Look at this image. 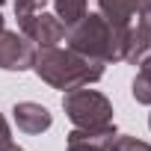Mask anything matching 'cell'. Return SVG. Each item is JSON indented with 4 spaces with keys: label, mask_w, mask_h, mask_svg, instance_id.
<instances>
[{
    "label": "cell",
    "mask_w": 151,
    "mask_h": 151,
    "mask_svg": "<svg viewBox=\"0 0 151 151\" xmlns=\"http://www.w3.org/2000/svg\"><path fill=\"white\" fill-rule=\"evenodd\" d=\"M33 68H36L39 77H42L45 83H50L53 89L89 86V83L101 80V74H104V62H101V59H92V56L77 53V50H71V47L59 50L56 45L36 50Z\"/></svg>",
    "instance_id": "cell-1"
},
{
    "label": "cell",
    "mask_w": 151,
    "mask_h": 151,
    "mask_svg": "<svg viewBox=\"0 0 151 151\" xmlns=\"http://www.w3.org/2000/svg\"><path fill=\"white\" fill-rule=\"evenodd\" d=\"M124 33L127 27H116L110 24L101 12L95 15H83L74 27H68V47L86 53L92 59L107 62H119L122 50H124Z\"/></svg>",
    "instance_id": "cell-2"
},
{
    "label": "cell",
    "mask_w": 151,
    "mask_h": 151,
    "mask_svg": "<svg viewBox=\"0 0 151 151\" xmlns=\"http://www.w3.org/2000/svg\"><path fill=\"white\" fill-rule=\"evenodd\" d=\"M62 107H65V116L74 122V127H107V124H113V104L95 89H86V86L68 89L62 98Z\"/></svg>",
    "instance_id": "cell-3"
},
{
    "label": "cell",
    "mask_w": 151,
    "mask_h": 151,
    "mask_svg": "<svg viewBox=\"0 0 151 151\" xmlns=\"http://www.w3.org/2000/svg\"><path fill=\"white\" fill-rule=\"evenodd\" d=\"M18 27H21V33H24L30 42H36V45H42V47H53V45H59V42L68 36V27H65L56 15H47V12H36V15L18 21Z\"/></svg>",
    "instance_id": "cell-4"
},
{
    "label": "cell",
    "mask_w": 151,
    "mask_h": 151,
    "mask_svg": "<svg viewBox=\"0 0 151 151\" xmlns=\"http://www.w3.org/2000/svg\"><path fill=\"white\" fill-rule=\"evenodd\" d=\"M33 45L27 36L9 33V30H0V68L6 71H24L33 65Z\"/></svg>",
    "instance_id": "cell-5"
},
{
    "label": "cell",
    "mask_w": 151,
    "mask_h": 151,
    "mask_svg": "<svg viewBox=\"0 0 151 151\" xmlns=\"http://www.w3.org/2000/svg\"><path fill=\"white\" fill-rule=\"evenodd\" d=\"M116 127H74L68 133V151H110Z\"/></svg>",
    "instance_id": "cell-6"
},
{
    "label": "cell",
    "mask_w": 151,
    "mask_h": 151,
    "mask_svg": "<svg viewBox=\"0 0 151 151\" xmlns=\"http://www.w3.org/2000/svg\"><path fill=\"white\" fill-rule=\"evenodd\" d=\"M15 124H18V130H24V133H42V130H47L50 124H53V116L42 107V104H33V101H21V104H15Z\"/></svg>",
    "instance_id": "cell-7"
},
{
    "label": "cell",
    "mask_w": 151,
    "mask_h": 151,
    "mask_svg": "<svg viewBox=\"0 0 151 151\" xmlns=\"http://www.w3.org/2000/svg\"><path fill=\"white\" fill-rule=\"evenodd\" d=\"M151 3V0H98L101 15L116 27H130V21Z\"/></svg>",
    "instance_id": "cell-8"
},
{
    "label": "cell",
    "mask_w": 151,
    "mask_h": 151,
    "mask_svg": "<svg viewBox=\"0 0 151 151\" xmlns=\"http://www.w3.org/2000/svg\"><path fill=\"white\" fill-rule=\"evenodd\" d=\"M151 53V30L142 27V24H130L127 33H124V50H122V59L130 62V65H139L145 56Z\"/></svg>",
    "instance_id": "cell-9"
},
{
    "label": "cell",
    "mask_w": 151,
    "mask_h": 151,
    "mask_svg": "<svg viewBox=\"0 0 151 151\" xmlns=\"http://www.w3.org/2000/svg\"><path fill=\"white\" fill-rule=\"evenodd\" d=\"M53 6H56V18L65 27H74L86 15V0H53Z\"/></svg>",
    "instance_id": "cell-10"
},
{
    "label": "cell",
    "mask_w": 151,
    "mask_h": 151,
    "mask_svg": "<svg viewBox=\"0 0 151 151\" xmlns=\"http://www.w3.org/2000/svg\"><path fill=\"white\" fill-rule=\"evenodd\" d=\"M139 74H136V80H133V98L139 104H151V53L139 62Z\"/></svg>",
    "instance_id": "cell-11"
},
{
    "label": "cell",
    "mask_w": 151,
    "mask_h": 151,
    "mask_svg": "<svg viewBox=\"0 0 151 151\" xmlns=\"http://www.w3.org/2000/svg\"><path fill=\"white\" fill-rule=\"evenodd\" d=\"M110 151H151V145L142 139H133V136H116Z\"/></svg>",
    "instance_id": "cell-12"
},
{
    "label": "cell",
    "mask_w": 151,
    "mask_h": 151,
    "mask_svg": "<svg viewBox=\"0 0 151 151\" xmlns=\"http://www.w3.org/2000/svg\"><path fill=\"white\" fill-rule=\"evenodd\" d=\"M45 3H47V0H15V15H18V21H24V18L42 12Z\"/></svg>",
    "instance_id": "cell-13"
},
{
    "label": "cell",
    "mask_w": 151,
    "mask_h": 151,
    "mask_svg": "<svg viewBox=\"0 0 151 151\" xmlns=\"http://www.w3.org/2000/svg\"><path fill=\"white\" fill-rule=\"evenodd\" d=\"M12 145V133H9V124H6V119L0 116V151L3 148H9Z\"/></svg>",
    "instance_id": "cell-14"
},
{
    "label": "cell",
    "mask_w": 151,
    "mask_h": 151,
    "mask_svg": "<svg viewBox=\"0 0 151 151\" xmlns=\"http://www.w3.org/2000/svg\"><path fill=\"white\" fill-rule=\"evenodd\" d=\"M139 24H142V27H148V30H151V3H148V6H145V9H142V12H139Z\"/></svg>",
    "instance_id": "cell-15"
},
{
    "label": "cell",
    "mask_w": 151,
    "mask_h": 151,
    "mask_svg": "<svg viewBox=\"0 0 151 151\" xmlns=\"http://www.w3.org/2000/svg\"><path fill=\"white\" fill-rule=\"evenodd\" d=\"M3 151H24V148H18V145H9V148H3Z\"/></svg>",
    "instance_id": "cell-16"
},
{
    "label": "cell",
    "mask_w": 151,
    "mask_h": 151,
    "mask_svg": "<svg viewBox=\"0 0 151 151\" xmlns=\"http://www.w3.org/2000/svg\"><path fill=\"white\" fill-rule=\"evenodd\" d=\"M148 127H151V116H148Z\"/></svg>",
    "instance_id": "cell-17"
},
{
    "label": "cell",
    "mask_w": 151,
    "mask_h": 151,
    "mask_svg": "<svg viewBox=\"0 0 151 151\" xmlns=\"http://www.w3.org/2000/svg\"><path fill=\"white\" fill-rule=\"evenodd\" d=\"M3 3H6V0H0V6H3Z\"/></svg>",
    "instance_id": "cell-18"
}]
</instances>
